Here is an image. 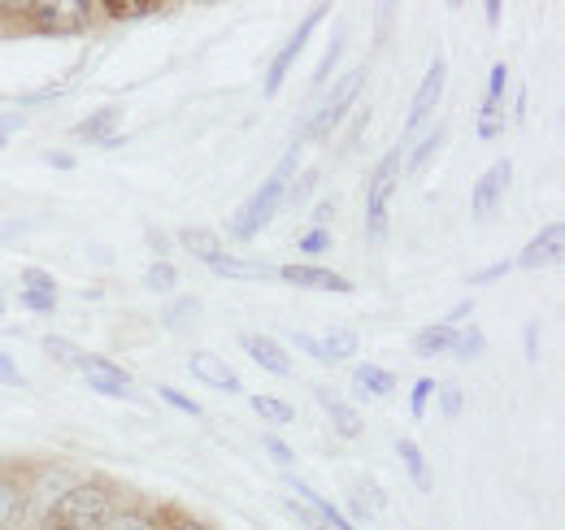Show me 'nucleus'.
Here are the masks:
<instances>
[{
    "instance_id": "f257e3e1",
    "label": "nucleus",
    "mask_w": 565,
    "mask_h": 530,
    "mask_svg": "<svg viewBox=\"0 0 565 530\" xmlns=\"http://www.w3.org/2000/svg\"><path fill=\"white\" fill-rule=\"evenodd\" d=\"M118 491L109 483H78L49 505V530H105L118 518Z\"/></svg>"
},
{
    "instance_id": "f03ea898",
    "label": "nucleus",
    "mask_w": 565,
    "mask_h": 530,
    "mask_svg": "<svg viewBox=\"0 0 565 530\" xmlns=\"http://www.w3.org/2000/svg\"><path fill=\"white\" fill-rule=\"evenodd\" d=\"M296 157H300V148L291 144L287 148V157L279 161V170L253 192V197L244 200V209L235 213V222H231V235L235 240H253L257 231H266L270 226V218L279 213V204H282V192H287V183H291V170H296Z\"/></svg>"
},
{
    "instance_id": "7ed1b4c3",
    "label": "nucleus",
    "mask_w": 565,
    "mask_h": 530,
    "mask_svg": "<svg viewBox=\"0 0 565 530\" xmlns=\"http://www.w3.org/2000/svg\"><path fill=\"white\" fill-rule=\"evenodd\" d=\"M396 179H401V148H387L379 157V166L370 170V183H365V231H370V240L387 235V209H392Z\"/></svg>"
},
{
    "instance_id": "20e7f679",
    "label": "nucleus",
    "mask_w": 565,
    "mask_h": 530,
    "mask_svg": "<svg viewBox=\"0 0 565 530\" xmlns=\"http://www.w3.org/2000/svg\"><path fill=\"white\" fill-rule=\"evenodd\" d=\"M361 87H365V70H353V74H349V78H344V83H340V87L327 96V105H322V109L309 118V127L300 131L296 148H300V144H318V139H331V135H335V127L344 123V114H349V109L356 105Z\"/></svg>"
},
{
    "instance_id": "39448f33",
    "label": "nucleus",
    "mask_w": 565,
    "mask_h": 530,
    "mask_svg": "<svg viewBox=\"0 0 565 530\" xmlns=\"http://www.w3.org/2000/svg\"><path fill=\"white\" fill-rule=\"evenodd\" d=\"M322 18H327V4H318V9H313V13H309V18H305V22H300V26L287 35V44L279 49V57H275V62H270V70H266V96H275V92L282 87V78L291 74L296 57L305 53V44L313 40V31H318V22H322Z\"/></svg>"
},
{
    "instance_id": "423d86ee",
    "label": "nucleus",
    "mask_w": 565,
    "mask_h": 530,
    "mask_svg": "<svg viewBox=\"0 0 565 530\" xmlns=\"http://www.w3.org/2000/svg\"><path fill=\"white\" fill-rule=\"evenodd\" d=\"M78 374L87 379V388L92 392H100V396H131V374L122 370V365H114L109 357H96V352H83V361H78Z\"/></svg>"
},
{
    "instance_id": "0eeeda50",
    "label": "nucleus",
    "mask_w": 565,
    "mask_h": 530,
    "mask_svg": "<svg viewBox=\"0 0 565 530\" xmlns=\"http://www.w3.org/2000/svg\"><path fill=\"white\" fill-rule=\"evenodd\" d=\"M509 183H513V166H509V157H500L492 161V170L475 183V197H470V213L483 222V218H492L495 209H500V200L509 197Z\"/></svg>"
},
{
    "instance_id": "6e6552de",
    "label": "nucleus",
    "mask_w": 565,
    "mask_h": 530,
    "mask_svg": "<svg viewBox=\"0 0 565 530\" xmlns=\"http://www.w3.org/2000/svg\"><path fill=\"white\" fill-rule=\"evenodd\" d=\"M444 83H448V62L444 57H435L430 70H426V78L418 83V92H414V105H409V114H405V135H414L418 127L426 123V114L439 105V96H444Z\"/></svg>"
},
{
    "instance_id": "1a4fd4ad",
    "label": "nucleus",
    "mask_w": 565,
    "mask_h": 530,
    "mask_svg": "<svg viewBox=\"0 0 565 530\" xmlns=\"http://www.w3.org/2000/svg\"><path fill=\"white\" fill-rule=\"evenodd\" d=\"M291 343L300 348V352H309V357H318V361H349L356 348H361V335L356 331H331V335H305V331H291Z\"/></svg>"
},
{
    "instance_id": "9d476101",
    "label": "nucleus",
    "mask_w": 565,
    "mask_h": 530,
    "mask_svg": "<svg viewBox=\"0 0 565 530\" xmlns=\"http://www.w3.org/2000/svg\"><path fill=\"white\" fill-rule=\"evenodd\" d=\"M279 278L291 283V287H309V292H340V296L353 292V283H349L344 274L327 269V265H282Z\"/></svg>"
},
{
    "instance_id": "9b49d317",
    "label": "nucleus",
    "mask_w": 565,
    "mask_h": 530,
    "mask_svg": "<svg viewBox=\"0 0 565 530\" xmlns=\"http://www.w3.org/2000/svg\"><path fill=\"white\" fill-rule=\"evenodd\" d=\"M562 248H565V226L562 222H548V226L522 248V257L513 265H522V269H544V265H553L562 257Z\"/></svg>"
},
{
    "instance_id": "f8f14e48",
    "label": "nucleus",
    "mask_w": 565,
    "mask_h": 530,
    "mask_svg": "<svg viewBox=\"0 0 565 530\" xmlns=\"http://www.w3.org/2000/svg\"><path fill=\"white\" fill-rule=\"evenodd\" d=\"M239 348L262 365V370H270V374H279V379H287L291 374V361H287V352H282L279 339H270V335H239Z\"/></svg>"
},
{
    "instance_id": "ddd939ff",
    "label": "nucleus",
    "mask_w": 565,
    "mask_h": 530,
    "mask_svg": "<svg viewBox=\"0 0 565 530\" xmlns=\"http://www.w3.org/2000/svg\"><path fill=\"white\" fill-rule=\"evenodd\" d=\"M122 123V109L118 105H105L100 114H92V118H83L78 127H74V139H83V144H118V127Z\"/></svg>"
},
{
    "instance_id": "4468645a",
    "label": "nucleus",
    "mask_w": 565,
    "mask_h": 530,
    "mask_svg": "<svg viewBox=\"0 0 565 530\" xmlns=\"http://www.w3.org/2000/svg\"><path fill=\"white\" fill-rule=\"evenodd\" d=\"M192 374H196L201 383H210L213 392H239V379H235L231 365H226L222 357H213V352H196V357H192Z\"/></svg>"
},
{
    "instance_id": "2eb2a0df",
    "label": "nucleus",
    "mask_w": 565,
    "mask_h": 530,
    "mask_svg": "<svg viewBox=\"0 0 565 530\" xmlns=\"http://www.w3.org/2000/svg\"><path fill=\"white\" fill-rule=\"evenodd\" d=\"M318 404H322V413L335 422V431H340L344 439H356V435H361V417L353 413V404H344L331 388H318Z\"/></svg>"
},
{
    "instance_id": "dca6fc26",
    "label": "nucleus",
    "mask_w": 565,
    "mask_h": 530,
    "mask_svg": "<svg viewBox=\"0 0 565 530\" xmlns=\"http://www.w3.org/2000/svg\"><path fill=\"white\" fill-rule=\"evenodd\" d=\"M205 265H210L213 274H222V278H244V283H262V278H270V265L239 262V257H226V253H213Z\"/></svg>"
},
{
    "instance_id": "f3484780",
    "label": "nucleus",
    "mask_w": 565,
    "mask_h": 530,
    "mask_svg": "<svg viewBox=\"0 0 565 530\" xmlns=\"http://www.w3.org/2000/svg\"><path fill=\"white\" fill-rule=\"evenodd\" d=\"M452 343H457V327H444V322L423 327V331L414 335V352H418V357H448Z\"/></svg>"
},
{
    "instance_id": "a211bd4d",
    "label": "nucleus",
    "mask_w": 565,
    "mask_h": 530,
    "mask_svg": "<svg viewBox=\"0 0 565 530\" xmlns=\"http://www.w3.org/2000/svg\"><path fill=\"white\" fill-rule=\"evenodd\" d=\"M353 383L361 396H392V388H396V379L383 370V365H356L353 370Z\"/></svg>"
},
{
    "instance_id": "6ab92c4d",
    "label": "nucleus",
    "mask_w": 565,
    "mask_h": 530,
    "mask_svg": "<svg viewBox=\"0 0 565 530\" xmlns=\"http://www.w3.org/2000/svg\"><path fill=\"white\" fill-rule=\"evenodd\" d=\"M396 453H401V462H405V469H409L414 487H418V491H430V487H435V478H430V465H426L423 448H418L414 439H396Z\"/></svg>"
},
{
    "instance_id": "aec40b11",
    "label": "nucleus",
    "mask_w": 565,
    "mask_h": 530,
    "mask_svg": "<svg viewBox=\"0 0 565 530\" xmlns=\"http://www.w3.org/2000/svg\"><path fill=\"white\" fill-rule=\"evenodd\" d=\"M22 505H26V491L18 478H0V530H13V522L22 518Z\"/></svg>"
},
{
    "instance_id": "412c9836",
    "label": "nucleus",
    "mask_w": 565,
    "mask_h": 530,
    "mask_svg": "<svg viewBox=\"0 0 565 530\" xmlns=\"http://www.w3.org/2000/svg\"><path fill=\"white\" fill-rule=\"evenodd\" d=\"M166 4H136V0H127V4H92V18L96 13H105V18H114V22H131V18H157Z\"/></svg>"
},
{
    "instance_id": "4be33fe9",
    "label": "nucleus",
    "mask_w": 565,
    "mask_h": 530,
    "mask_svg": "<svg viewBox=\"0 0 565 530\" xmlns=\"http://www.w3.org/2000/svg\"><path fill=\"white\" fill-rule=\"evenodd\" d=\"M248 404H253V413H257V417H266V422H279V426L296 422V409L279 396H253Z\"/></svg>"
},
{
    "instance_id": "5701e85b",
    "label": "nucleus",
    "mask_w": 565,
    "mask_h": 530,
    "mask_svg": "<svg viewBox=\"0 0 565 530\" xmlns=\"http://www.w3.org/2000/svg\"><path fill=\"white\" fill-rule=\"evenodd\" d=\"M179 244H183L192 257H201V262H210L213 253H222V244L213 240V231H196V226H192V231H179Z\"/></svg>"
},
{
    "instance_id": "b1692460",
    "label": "nucleus",
    "mask_w": 565,
    "mask_h": 530,
    "mask_svg": "<svg viewBox=\"0 0 565 530\" xmlns=\"http://www.w3.org/2000/svg\"><path fill=\"white\" fill-rule=\"evenodd\" d=\"M483 348H488V339H483V331H479V327H461V331H457V343H452V352H448V357H457V361H475Z\"/></svg>"
},
{
    "instance_id": "393cba45",
    "label": "nucleus",
    "mask_w": 565,
    "mask_h": 530,
    "mask_svg": "<svg viewBox=\"0 0 565 530\" xmlns=\"http://www.w3.org/2000/svg\"><path fill=\"white\" fill-rule=\"evenodd\" d=\"M444 139H448V127H444V123H439V127H435V131L426 135L423 144H418V148H414V152H409V170H423L426 161H430V157H435V152H439V148H444Z\"/></svg>"
},
{
    "instance_id": "a878e982",
    "label": "nucleus",
    "mask_w": 565,
    "mask_h": 530,
    "mask_svg": "<svg viewBox=\"0 0 565 530\" xmlns=\"http://www.w3.org/2000/svg\"><path fill=\"white\" fill-rule=\"evenodd\" d=\"M174 283H179V269H174L170 262H157L148 274H143V287H148V292H170Z\"/></svg>"
},
{
    "instance_id": "bb28decb",
    "label": "nucleus",
    "mask_w": 565,
    "mask_h": 530,
    "mask_svg": "<svg viewBox=\"0 0 565 530\" xmlns=\"http://www.w3.org/2000/svg\"><path fill=\"white\" fill-rule=\"evenodd\" d=\"M44 352L57 357V361L71 365V370H78V361H83V352H78L74 343H66V339H57V335H44Z\"/></svg>"
},
{
    "instance_id": "cd10ccee",
    "label": "nucleus",
    "mask_w": 565,
    "mask_h": 530,
    "mask_svg": "<svg viewBox=\"0 0 565 530\" xmlns=\"http://www.w3.org/2000/svg\"><path fill=\"white\" fill-rule=\"evenodd\" d=\"M22 309H31V314H57V292L22 287Z\"/></svg>"
},
{
    "instance_id": "c85d7f7f",
    "label": "nucleus",
    "mask_w": 565,
    "mask_h": 530,
    "mask_svg": "<svg viewBox=\"0 0 565 530\" xmlns=\"http://www.w3.org/2000/svg\"><path fill=\"white\" fill-rule=\"evenodd\" d=\"M504 127H509L504 109H492V105H483V109H479V139H495Z\"/></svg>"
},
{
    "instance_id": "c756f323",
    "label": "nucleus",
    "mask_w": 565,
    "mask_h": 530,
    "mask_svg": "<svg viewBox=\"0 0 565 530\" xmlns=\"http://www.w3.org/2000/svg\"><path fill=\"white\" fill-rule=\"evenodd\" d=\"M105 530H157V518L140 513V509H127V513H118Z\"/></svg>"
},
{
    "instance_id": "7c9ffc66",
    "label": "nucleus",
    "mask_w": 565,
    "mask_h": 530,
    "mask_svg": "<svg viewBox=\"0 0 565 530\" xmlns=\"http://www.w3.org/2000/svg\"><path fill=\"white\" fill-rule=\"evenodd\" d=\"M504 87H509V66H492V74H488V100L483 105L504 109Z\"/></svg>"
},
{
    "instance_id": "2f4dec72",
    "label": "nucleus",
    "mask_w": 565,
    "mask_h": 530,
    "mask_svg": "<svg viewBox=\"0 0 565 530\" xmlns=\"http://www.w3.org/2000/svg\"><path fill=\"white\" fill-rule=\"evenodd\" d=\"M313 183H318V170H305L296 183H287L282 204H305V200H309V192H313Z\"/></svg>"
},
{
    "instance_id": "473e14b6",
    "label": "nucleus",
    "mask_w": 565,
    "mask_h": 530,
    "mask_svg": "<svg viewBox=\"0 0 565 530\" xmlns=\"http://www.w3.org/2000/svg\"><path fill=\"white\" fill-rule=\"evenodd\" d=\"M340 49H344V31H335V40L327 44V57H322V66H318V74H313V83H318V87L331 78V70H335V62H340Z\"/></svg>"
},
{
    "instance_id": "72a5a7b5",
    "label": "nucleus",
    "mask_w": 565,
    "mask_h": 530,
    "mask_svg": "<svg viewBox=\"0 0 565 530\" xmlns=\"http://www.w3.org/2000/svg\"><path fill=\"white\" fill-rule=\"evenodd\" d=\"M435 392H439V404H444V417H461V388L457 383H435Z\"/></svg>"
},
{
    "instance_id": "f704fd0d",
    "label": "nucleus",
    "mask_w": 565,
    "mask_h": 530,
    "mask_svg": "<svg viewBox=\"0 0 565 530\" xmlns=\"http://www.w3.org/2000/svg\"><path fill=\"white\" fill-rule=\"evenodd\" d=\"M327 248H331V231H327V226H313L309 235H300V253L318 257V253H327Z\"/></svg>"
},
{
    "instance_id": "c9c22d12",
    "label": "nucleus",
    "mask_w": 565,
    "mask_h": 530,
    "mask_svg": "<svg viewBox=\"0 0 565 530\" xmlns=\"http://www.w3.org/2000/svg\"><path fill=\"white\" fill-rule=\"evenodd\" d=\"M22 287H35V292H57V278H53V274H44L40 265H26V269H22Z\"/></svg>"
},
{
    "instance_id": "e433bc0d",
    "label": "nucleus",
    "mask_w": 565,
    "mask_h": 530,
    "mask_svg": "<svg viewBox=\"0 0 565 530\" xmlns=\"http://www.w3.org/2000/svg\"><path fill=\"white\" fill-rule=\"evenodd\" d=\"M161 400H166V404H174V409H179V413H188V417H201V404H196L192 396H183L179 388H161Z\"/></svg>"
},
{
    "instance_id": "4c0bfd02",
    "label": "nucleus",
    "mask_w": 565,
    "mask_h": 530,
    "mask_svg": "<svg viewBox=\"0 0 565 530\" xmlns=\"http://www.w3.org/2000/svg\"><path fill=\"white\" fill-rule=\"evenodd\" d=\"M262 444H266V453H270V457H275V462H279L282 469H291V465H296V453H291V448H287V444H282L279 435H266V439H262Z\"/></svg>"
},
{
    "instance_id": "58836bf2",
    "label": "nucleus",
    "mask_w": 565,
    "mask_h": 530,
    "mask_svg": "<svg viewBox=\"0 0 565 530\" xmlns=\"http://www.w3.org/2000/svg\"><path fill=\"white\" fill-rule=\"evenodd\" d=\"M435 396V379H423V383H414V400H409V413L414 417H423L426 413V400Z\"/></svg>"
},
{
    "instance_id": "ea45409f",
    "label": "nucleus",
    "mask_w": 565,
    "mask_h": 530,
    "mask_svg": "<svg viewBox=\"0 0 565 530\" xmlns=\"http://www.w3.org/2000/svg\"><path fill=\"white\" fill-rule=\"evenodd\" d=\"M282 509H287V513H291V518H296L305 530H331L322 518H318V513H313V509H300V505H282Z\"/></svg>"
},
{
    "instance_id": "a19ab883",
    "label": "nucleus",
    "mask_w": 565,
    "mask_h": 530,
    "mask_svg": "<svg viewBox=\"0 0 565 530\" xmlns=\"http://www.w3.org/2000/svg\"><path fill=\"white\" fill-rule=\"evenodd\" d=\"M509 265H513V262H495V265H488V269H479V274H470V283H475V287H483V283H495L500 274H509Z\"/></svg>"
},
{
    "instance_id": "79ce46f5",
    "label": "nucleus",
    "mask_w": 565,
    "mask_h": 530,
    "mask_svg": "<svg viewBox=\"0 0 565 530\" xmlns=\"http://www.w3.org/2000/svg\"><path fill=\"white\" fill-rule=\"evenodd\" d=\"M18 127H22V114H4V118H0V144L18 131Z\"/></svg>"
},
{
    "instance_id": "37998d69",
    "label": "nucleus",
    "mask_w": 565,
    "mask_h": 530,
    "mask_svg": "<svg viewBox=\"0 0 565 530\" xmlns=\"http://www.w3.org/2000/svg\"><path fill=\"white\" fill-rule=\"evenodd\" d=\"M44 161H49V166H57V170H74V157H71V152H49Z\"/></svg>"
},
{
    "instance_id": "c03bdc74",
    "label": "nucleus",
    "mask_w": 565,
    "mask_h": 530,
    "mask_svg": "<svg viewBox=\"0 0 565 530\" xmlns=\"http://www.w3.org/2000/svg\"><path fill=\"white\" fill-rule=\"evenodd\" d=\"M535 335H540V327L531 322V327H526V357H531V361L540 357V343H535Z\"/></svg>"
},
{
    "instance_id": "a18cd8bd",
    "label": "nucleus",
    "mask_w": 565,
    "mask_h": 530,
    "mask_svg": "<svg viewBox=\"0 0 565 530\" xmlns=\"http://www.w3.org/2000/svg\"><path fill=\"white\" fill-rule=\"evenodd\" d=\"M470 309H475V300H461V305H457V309H452V318H448V322H444V327H452V322H461V318H466V314H470Z\"/></svg>"
},
{
    "instance_id": "49530a36",
    "label": "nucleus",
    "mask_w": 565,
    "mask_h": 530,
    "mask_svg": "<svg viewBox=\"0 0 565 530\" xmlns=\"http://www.w3.org/2000/svg\"><path fill=\"white\" fill-rule=\"evenodd\" d=\"M166 530H210V527H201V522H196V518H179V522H174V527H166Z\"/></svg>"
},
{
    "instance_id": "de8ad7c7",
    "label": "nucleus",
    "mask_w": 565,
    "mask_h": 530,
    "mask_svg": "<svg viewBox=\"0 0 565 530\" xmlns=\"http://www.w3.org/2000/svg\"><path fill=\"white\" fill-rule=\"evenodd\" d=\"M148 244H152V248H157V253H161V262H166V240H161V235H157V231H148Z\"/></svg>"
},
{
    "instance_id": "09e8293b",
    "label": "nucleus",
    "mask_w": 565,
    "mask_h": 530,
    "mask_svg": "<svg viewBox=\"0 0 565 530\" xmlns=\"http://www.w3.org/2000/svg\"><path fill=\"white\" fill-rule=\"evenodd\" d=\"M483 13H488V22H492V26H495V22H500V4H495V0H492V4H488V9H483Z\"/></svg>"
}]
</instances>
